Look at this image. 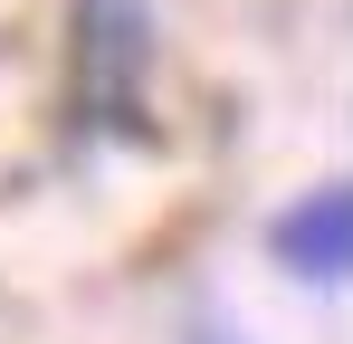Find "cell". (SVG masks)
I'll use <instances>...</instances> for the list:
<instances>
[{
    "instance_id": "6da1fadb",
    "label": "cell",
    "mask_w": 353,
    "mask_h": 344,
    "mask_svg": "<svg viewBox=\"0 0 353 344\" xmlns=\"http://www.w3.org/2000/svg\"><path fill=\"white\" fill-rule=\"evenodd\" d=\"M277 258L296 278H353V182H325L296 201L277 220Z\"/></svg>"
}]
</instances>
